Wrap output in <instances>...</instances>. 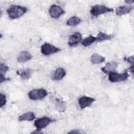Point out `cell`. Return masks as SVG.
Wrapping results in <instances>:
<instances>
[{"mask_svg":"<svg viewBox=\"0 0 134 134\" xmlns=\"http://www.w3.org/2000/svg\"><path fill=\"white\" fill-rule=\"evenodd\" d=\"M27 10L28 9L26 7L20 5H13L7 10V13L10 19H15L24 15Z\"/></svg>","mask_w":134,"mask_h":134,"instance_id":"1","label":"cell"},{"mask_svg":"<svg viewBox=\"0 0 134 134\" xmlns=\"http://www.w3.org/2000/svg\"><path fill=\"white\" fill-rule=\"evenodd\" d=\"M114 12L113 8L106 7L103 5H96L93 6L90 10L91 14L95 17L107 13Z\"/></svg>","mask_w":134,"mask_h":134,"instance_id":"2","label":"cell"},{"mask_svg":"<svg viewBox=\"0 0 134 134\" xmlns=\"http://www.w3.org/2000/svg\"><path fill=\"white\" fill-rule=\"evenodd\" d=\"M129 76V75L127 71L122 73H118L116 72H113L108 74V80L113 83L121 82L126 80Z\"/></svg>","mask_w":134,"mask_h":134,"instance_id":"3","label":"cell"},{"mask_svg":"<svg viewBox=\"0 0 134 134\" xmlns=\"http://www.w3.org/2000/svg\"><path fill=\"white\" fill-rule=\"evenodd\" d=\"M28 95L29 98L32 100H40L43 99L48 95V92L43 88L35 89L30 91Z\"/></svg>","mask_w":134,"mask_h":134,"instance_id":"4","label":"cell"},{"mask_svg":"<svg viewBox=\"0 0 134 134\" xmlns=\"http://www.w3.org/2000/svg\"><path fill=\"white\" fill-rule=\"evenodd\" d=\"M41 52L44 55H49L56 53L60 51L61 49L49 43L45 42L41 46Z\"/></svg>","mask_w":134,"mask_h":134,"instance_id":"5","label":"cell"},{"mask_svg":"<svg viewBox=\"0 0 134 134\" xmlns=\"http://www.w3.org/2000/svg\"><path fill=\"white\" fill-rule=\"evenodd\" d=\"M55 120L48 117H42L36 119L34 122V125L37 129L40 130L46 128L48 125L54 122Z\"/></svg>","mask_w":134,"mask_h":134,"instance_id":"6","label":"cell"},{"mask_svg":"<svg viewBox=\"0 0 134 134\" xmlns=\"http://www.w3.org/2000/svg\"><path fill=\"white\" fill-rule=\"evenodd\" d=\"M49 13L52 18H58L64 13V11L60 6L54 4L50 7Z\"/></svg>","mask_w":134,"mask_h":134,"instance_id":"7","label":"cell"},{"mask_svg":"<svg viewBox=\"0 0 134 134\" xmlns=\"http://www.w3.org/2000/svg\"><path fill=\"white\" fill-rule=\"evenodd\" d=\"M95 99L91 97L88 96H82L78 100V103L80 108L83 109L86 107H88L91 105V104L95 102Z\"/></svg>","mask_w":134,"mask_h":134,"instance_id":"8","label":"cell"},{"mask_svg":"<svg viewBox=\"0 0 134 134\" xmlns=\"http://www.w3.org/2000/svg\"><path fill=\"white\" fill-rule=\"evenodd\" d=\"M82 37L81 34L79 32H75L69 37L68 45L70 47L76 46L82 41Z\"/></svg>","mask_w":134,"mask_h":134,"instance_id":"9","label":"cell"},{"mask_svg":"<svg viewBox=\"0 0 134 134\" xmlns=\"http://www.w3.org/2000/svg\"><path fill=\"white\" fill-rule=\"evenodd\" d=\"M118 66V63L116 62H110L101 68L102 71L105 74H109L110 72H115Z\"/></svg>","mask_w":134,"mask_h":134,"instance_id":"10","label":"cell"},{"mask_svg":"<svg viewBox=\"0 0 134 134\" xmlns=\"http://www.w3.org/2000/svg\"><path fill=\"white\" fill-rule=\"evenodd\" d=\"M66 74L65 70L62 68H57L52 75V79L54 81H59L63 79Z\"/></svg>","mask_w":134,"mask_h":134,"instance_id":"11","label":"cell"},{"mask_svg":"<svg viewBox=\"0 0 134 134\" xmlns=\"http://www.w3.org/2000/svg\"><path fill=\"white\" fill-rule=\"evenodd\" d=\"M32 57V54L28 51H21L18 57H17V60L18 62L23 63V62H26L30 59H31Z\"/></svg>","mask_w":134,"mask_h":134,"instance_id":"12","label":"cell"},{"mask_svg":"<svg viewBox=\"0 0 134 134\" xmlns=\"http://www.w3.org/2000/svg\"><path fill=\"white\" fill-rule=\"evenodd\" d=\"M32 70L30 69H24L17 71V74L23 80L29 79L32 74Z\"/></svg>","mask_w":134,"mask_h":134,"instance_id":"13","label":"cell"},{"mask_svg":"<svg viewBox=\"0 0 134 134\" xmlns=\"http://www.w3.org/2000/svg\"><path fill=\"white\" fill-rule=\"evenodd\" d=\"M132 9L133 7L122 6L116 8V14L118 16H122L129 13Z\"/></svg>","mask_w":134,"mask_h":134,"instance_id":"14","label":"cell"},{"mask_svg":"<svg viewBox=\"0 0 134 134\" xmlns=\"http://www.w3.org/2000/svg\"><path fill=\"white\" fill-rule=\"evenodd\" d=\"M35 118V115L32 112L29 111L20 115L18 117V120L23 121H32Z\"/></svg>","mask_w":134,"mask_h":134,"instance_id":"15","label":"cell"},{"mask_svg":"<svg viewBox=\"0 0 134 134\" xmlns=\"http://www.w3.org/2000/svg\"><path fill=\"white\" fill-rule=\"evenodd\" d=\"M105 61V58L98 53H94L91 57V61L93 64H99Z\"/></svg>","mask_w":134,"mask_h":134,"instance_id":"16","label":"cell"},{"mask_svg":"<svg viewBox=\"0 0 134 134\" xmlns=\"http://www.w3.org/2000/svg\"><path fill=\"white\" fill-rule=\"evenodd\" d=\"M112 37L113 36L110 35H108L103 32L100 31L99 32V33L98 34L96 37V39H97V41L102 42L103 41L109 40L112 38Z\"/></svg>","mask_w":134,"mask_h":134,"instance_id":"17","label":"cell"},{"mask_svg":"<svg viewBox=\"0 0 134 134\" xmlns=\"http://www.w3.org/2000/svg\"><path fill=\"white\" fill-rule=\"evenodd\" d=\"M96 41H97L96 37L91 35L82 41V44L84 47H88Z\"/></svg>","mask_w":134,"mask_h":134,"instance_id":"18","label":"cell"},{"mask_svg":"<svg viewBox=\"0 0 134 134\" xmlns=\"http://www.w3.org/2000/svg\"><path fill=\"white\" fill-rule=\"evenodd\" d=\"M81 19L79 17L73 16L67 20L66 25L69 26H76L81 23Z\"/></svg>","mask_w":134,"mask_h":134,"instance_id":"19","label":"cell"},{"mask_svg":"<svg viewBox=\"0 0 134 134\" xmlns=\"http://www.w3.org/2000/svg\"><path fill=\"white\" fill-rule=\"evenodd\" d=\"M56 108L60 111H63L66 108V104L62 100H58L56 104Z\"/></svg>","mask_w":134,"mask_h":134,"instance_id":"20","label":"cell"},{"mask_svg":"<svg viewBox=\"0 0 134 134\" xmlns=\"http://www.w3.org/2000/svg\"><path fill=\"white\" fill-rule=\"evenodd\" d=\"M8 69L9 68L7 66L5 65L4 64L1 63L0 64V74L4 75L5 73L8 70Z\"/></svg>","mask_w":134,"mask_h":134,"instance_id":"21","label":"cell"},{"mask_svg":"<svg viewBox=\"0 0 134 134\" xmlns=\"http://www.w3.org/2000/svg\"><path fill=\"white\" fill-rule=\"evenodd\" d=\"M0 100H1V107L2 108L6 103V96L4 94H3L2 93H1L0 94Z\"/></svg>","mask_w":134,"mask_h":134,"instance_id":"22","label":"cell"},{"mask_svg":"<svg viewBox=\"0 0 134 134\" xmlns=\"http://www.w3.org/2000/svg\"><path fill=\"white\" fill-rule=\"evenodd\" d=\"M124 60L126 61H127L129 63H133V56H130L128 58H125Z\"/></svg>","mask_w":134,"mask_h":134,"instance_id":"23","label":"cell"},{"mask_svg":"<svg viewBox=\"0 0 134 134\" xmlns=\"http://www.w3.org/2000/svg\"><path fill=\"white\" fill-rule=\"evenodd\" d=\"M9 79L8 78H6L4 75H2V74H0V83H3V82L5 81H7V80H8Z\"/></svg>","mask_w":134,"mask_h":134,"instance_id":"24","label":"cell"},{"mask_svg":"<svg viewBox=\"0 0 134 134\" xmlns=\"http://www.w3.org/2000/svg\"><path fill=\"white\" fill-rule=\"evenodd\" d=\"M81 132L79 130H73L69 132V133H80Z\"/></svg>","mask_w":134,"mask_h":134,"instance_id":"25","label":"cell"},{"mask_svg":"<svg viewBox=\"0 0 134 134\" xmlns=\"http://www.w3.org/2000/svg\"><path fill=\"white\" fill-rule=\"evenodd\" d=\"M125 2H126V3H127L128 4H131L133 2V1H126Z\"/></svg>","mask_w":134,"mask_h":134,"instance_id":"26","label":"cell"}]
</instances>
